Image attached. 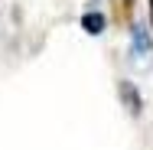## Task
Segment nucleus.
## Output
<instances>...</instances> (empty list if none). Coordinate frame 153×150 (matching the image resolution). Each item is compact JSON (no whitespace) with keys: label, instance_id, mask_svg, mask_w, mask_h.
<instances>
[{"label":"nucleus","instance_id":"nucleus-2","mask_svg":"<svg viewBox=\"0 0 153 150\" xmlns=\"http://www.w3.org/2000/svg\"><path fill=\"white\" fill-rule=\"evenodd\" d=\"M134 3L137 0H114V23L117 26H134Z\"/></svg>","mask_w":153,"mask_h":150},{"label":"nucleus","instance_id":"nucleus-4","mask_svg":"<svg viewBox=\"0 0 153 150\" xmlns=\"http://www.w3.org/2000/svg\"><path fill=\"white\" fill-rule=\"evenodd\" d=\"M147 7H150V36H153V0H147Z\"/></svg>","mask_w":153,"mask_h":150},{"label":"nucleus","instance_id":"nucleus-1","mask_svg":"<svg viewBox=\"0 0 153 150\" xmlns=\"http://www.w3.org/2000/svg\"><path fill=\"white\" fill-rule=\"evenodd\" d=\"M117 95H121L124 108H127L134 118H140V111H143V98H140V91H137V85H134L130 78H121V82H117Z\"/></svg>","mask_w":153,"mask_h":150},{"label":"nucleus","instance_id":"nucleus-3","mask_svg":"<svg viewBox=\"0 0 153 150\" xmlns=\"http://www.w3.org/2000/svg\"><path fill=\"white\" fill-rule=\"evenodd\" d=\"M82 30L88 33V36H101V33H104V13L88 10V13L82 16Z\"/></svg>","mask_w":153,"mask_h":150}]
</instances>
